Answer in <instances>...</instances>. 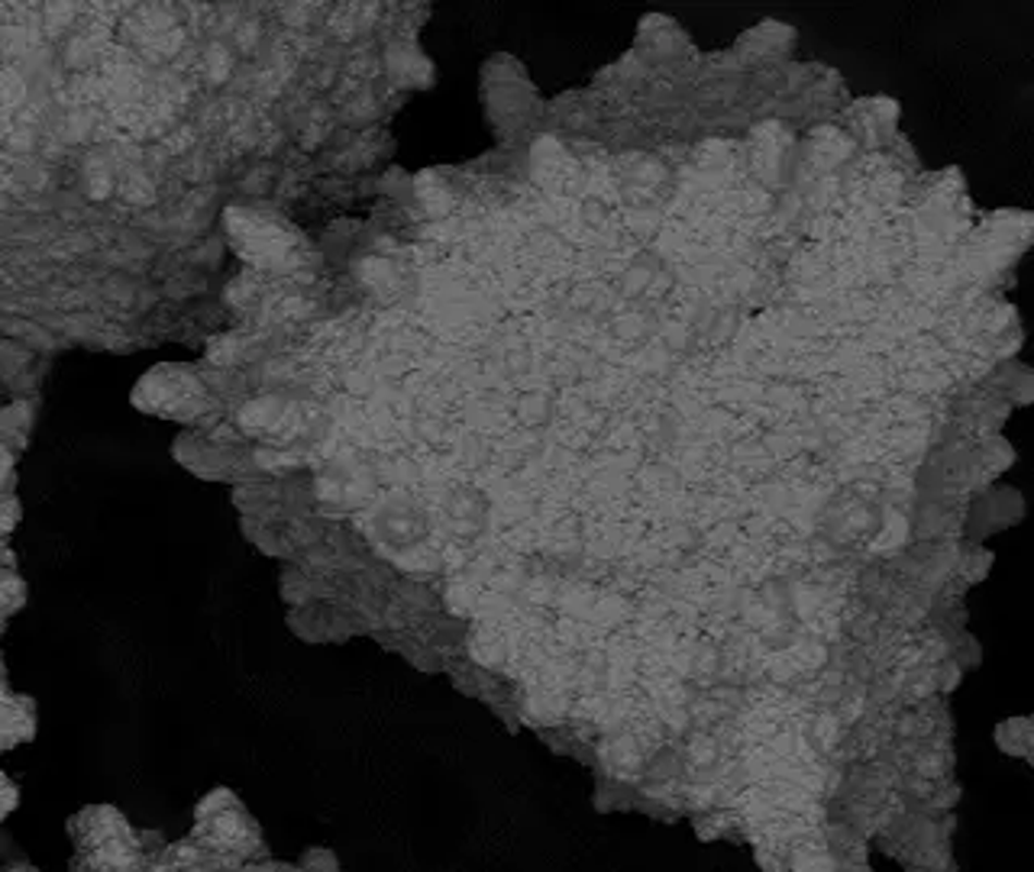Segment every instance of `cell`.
Returning <instances> with one entry per match:
<instances>
[{
    "label": "cell",
    "instance_id": "2",
    "mask_svg": "<svg viewBox=\"0 0 1034 872\" xmlns=\"http://www.w3.org/2000/svg\"><path fill=\"white\" fill-rule=\"evenodd\" d=\"M227 233L230 243L243 259H250L259 268H284L297 259L301 240L297 233L272 214L263 210H243L230 207L227 210Z\"/></svg>",
    "mask_w": 1034,
    "mask_h": 872
},
{
    "label": "cell",
    "instance_id": "1",
    "mask_svg": "<svg viewBox=\"0 0 1034 872\" xmlns=\"http://www.w3.org/2000/svg\"><path fill=\"white\" fill-rule=\"evenodd\" d=\"M133 404L156 417L188 421L207 411L210 395L204 382L197 378V372L188 365H156L136 382Z\"/></svg>",
    "mask_w": 1034,
    "mask_h": 872
},
{
    "label": "cell",
    "instance_id": "3",
    "mask_svg": "<svg viewBox=\"0 0 1034 872\" xmlns=\"http://www.w3.org/2000/svg\"><path fill=\"white\" fill-rule=\"evenodd\" d=\"M485 104H488V113L495 117H504V120H524L527 107H531V97H534V87L524 75V65L508 59V72H501V62H488L485 65Z\"/></svg>",
    "mask_w": 1034,
    "mask_h": 872
}]
</instances>
